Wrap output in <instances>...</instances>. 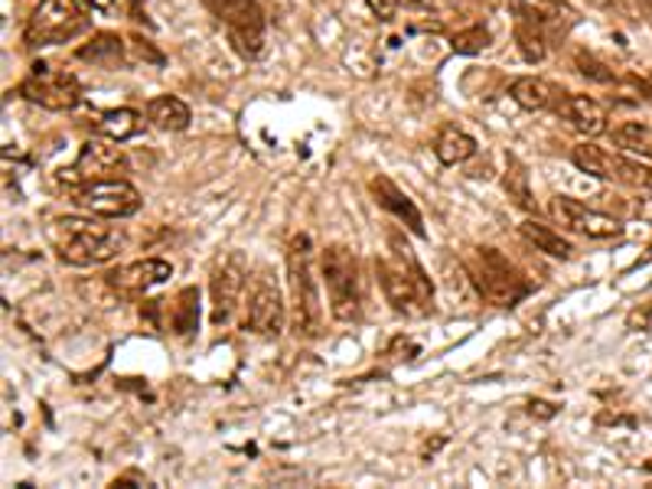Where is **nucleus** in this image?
<instances>
[{"instance_id":"nucleus-38","label":"nucleus","mask_w":652,"mask_h":489,"mask_svg":"<svg viewBox=\"0 0 652 489\" xmlns=\"http://www.w3.org/2000/svg\"><path fill=\"white\" fill-rule=\"evenodd\" d=\"M474 3H483V7H499L503 0H474Z\"/></svg>"},{"instance_id":"nucleus-1","label":"nucleus","mask_w":652,"mask_h":489,"mask_svg":"<svg viewBox=\"0 0 652 489\" xmlns=\"http://www.w3.org/2000/svg\"><path fill=\"white\" fill-rule=\"evenodd\" d=\"M389 258L375 261V274L382 284L385 301L392 304L395 313L402 316H424L434 306V288L431 278L424 274V268L417 264V258L412 254V248L402 242V236H389Z\"/></svg>"},{"instance_id":"nucleus-37","label":"nucleus","mask_w":652,"mask_h":489,"mask_svg":"<svg viewBox=\"0 0 652 489\" xmlns=\"http://www.w3.org/2000/svg\"><path fill=\"white\" fill-rule=\"evenodd\" d=\"M640 3V10H643V17L652 23V0H637Z\"/></svg>"},{"instance_id":"nucleus-27","label":"nucleus","mask_w":652,"mask_h":489,"mask_svg":"<svg viewBox=\"0 0 652 489\" xmlns=\"http://www.w3.org/2000/svg\"><path fill=\"white\" fill-rule=\"evenodd\" d=\"M170 326L179 336H189L199 326V291L196 288L179 291V298L170 306Z\"/></svg>"},{"instance_id":"nucleus-14","label":"nucleus","mask_w":652,"mask_h":489,"mask_svg":"<svg viewBox=\"0 0 652 489\" xmlns=\"http://www.w3.org/2000/svg\"><path fill=\"white\" fill-rule=\"evenodd\" d=\"M174 278V264L164 261V258H144V261H131V264H121L115 271L105 274L108 288L118 291L124 298H141L161 284H167Z\"/></svg>"},{"instance_id":"nucleus-12","label":"nucleus","mask_w":652,"mask_h":489,"mask_svg":"<svg viewBox=\"0 0 652 489\" xmlns=\"http://www.w3.org/2000/svg\"><path fill=\"white\" fill-rule=\"evenodd\" d=\"M551 216H555V222L561 226V229H568V232H578V236H584V239H617V236H623V226H620V219H613V216H603V212H597V209H588L584 202H578V199H571V196H555L551 199Z\"/></svg>"},{"instance_id":"nucleus-34","label":"nucleus","mask_w":652,"mask_h":489,"mask_svg":"<svg viewBox=\"0 0 652 489\" xmlns=\"http://www.w3.org/2000/svg\"><path fill=\"white\" fill-rule=\"evenodd\" d=\"M405 7H412V10H424V13H434V10H447L451 7V0H402Z\"/></svg>"},{"instance_id":"nucleus-15","label":"nucleus","mask_w":652,"mask_h":489,"mask_svg":"<svg viewBox=\"0 0 652 489\" xmlns=\"http://www.w3.org/2000/svg\"><path fill=\"white\" fill-rule=\"evenodd\" d=\"M369 193L375 196V202L385 209V212H392L399 222H405L408 229H412V236L417 239H424L427 236V229H424V219H421V212H417V206L408 199V193L405 189H399L395 180H389V177H372L369 180Z\"/></svg>"},{"instance_id":"nucleus-21","label":"nucleus","mask_w":652,"mask_h":489,"mask_svg":"<svg viewBox=\"0 0 652 489\" xmlns=\"http://www.w3.org/2000/svg\"><path fill=\"white\" fill-rule=\"evenodd\" d=\"M147 122L157 131H186L193 115H189V105L179 102L177 95H157L147 102Z\"/></svg>"},{"instance_id":"nucleus-6","label":"nucleus","mask_w":652,"mask_h":489,"mask_svg":"<svg viewBox=\"0 0 652 489\" xmlns=\"http://www.w3.org/2000/svg\"><path fill=\"white\" fill-rule=\"evenodd\" d=\"M92 0H40L23 27L27 46H56L89 27Z\"/></svg>"},{"instance_id":"nucleus-23","label":"nucleus","mask_w":652,"mask_h":489,"mask_svg":"<svg viewBox=\"0 0 652 489\" xmlns=\"http://www.w3.org/2000/svg\"><path fill=\"white\" fill-rule=\"evenodd\" d=\"M519 236L532 245L535 251H545V254H551V258L568 261V258L575 254V248H571L568 239H561V232H555L551 226H541V222H535V219H526V222L519 226Z\"/></svg>"},{"instance_id":"nucleus-33","label":"nucleus","mask_w":652,"mask_h":489,"mask_svg":"<svg viewBox=\"0 0 652 489\" xmlns=\"http://www.w3.org/2000/svg\"><path fill=\"white\" fill-rule=\"evenodd\" d=\"M131 46H134V53H137L141 60H151V62H157V65L164 62V56H161V53H157L147 40H141V37H134V40H131Z\"/></svg>"},{"instance_id":"nucleus-20","label":"nucleus","mask_w":652,"mask_h":489,"mask_svg":"<svg viewBox=\"0 0 652 489\" xmlns=\"http://www.w3.org/2000/svg\"><path fill=\"white\" fill-rule=\"evenodd\" d=\"M441 278H444V291L451 294V301H454V304L470 306L483 298V294H479V288H476L474 274H470V268H467L464 261H457V258H444V271H441Z\"/></svg>"},{"instance_id":"nucleus-16","label":"nucleus","mask_w":652,"mask_h":489,"mask_svg":"<svg viewBox=\"0 0 652 489\" xmlns=\"http://www.w3.org/2000/svg\"><path fill=\"white\" fill-rule=\"evenodd\" d=\"M555 112L571 124L578 134H584V137L607 134V108L600 102H593L591 95H571V92H565L561 102L555 105Z\"/></svg>"},{"instance_id":"nucleus-24","label":"nucleus","mask_w":652,"mask_h":489,"mask_svg":"<svg viewBox=\"0 0 652 489\" xmlns=\"http://www.w3.org/2000/svg\"><path fill=\"white\" fill-rule=\"evenodd\" d=\"M516 43H519V53L526 62L545 60V53H548L545 23L535 20V17H516Z\"/></svg>"},{"instance_id":"nucleus-18","label":"nucleus","mask_w":652,"mask_h":489,"mask_svg":"<svg viewBox=\"0 0 652 489\" xmlns=\"http://www.w3.org/2000/svg\"><path fill=\"white\" fill-rule=\"evenodd\" d=\"M434 154H437V160L444 167H460V164H467L476 154V141L464 127L447 124V127H441V134L434 141Z\"/></svg>"},{"instance_id":"nucleus-11","label":"nucleus","mask_w":652,"mask_h":489,"mask_svg":"<svg viewBox=\"0 0 652 489\" xmlns=\"http://www.w3.org/2000/svg\"><path fill=\"white\" fill-rule=\"evenodd\" d=\"M245 258L238 251H229L216 261L213 278H209V294H213V326H226L236 316L245 291Z\"/></svg>"},{"instance_id":"nucleus-8","label":"nucleus","mask_w":652,"mask_h":489,"mask_svg":"<svg viewBox=\"0 0 652 489\" xmlns=\"http://www.w3.org/2000/svg\"><path fill=\"white\" fill-rule=\"evenodd\" d=\"M20 95L46 112H72L82 102V85L75 75L60 72L46 62H37L33 72L20 82Z\"/></svg>"},{"instance_id":"nucleus-10","label":"nucleus","mask_w":652,"mask_h":489,"mask_svg":"<svg viewBox=\"0 0 652 489\" xmlns=\"http://www.w3.org/2000/svg\"><path fill=\"white\" fill-rule=\"evenodd\" d=\"M206 7L229 27V37L245 60H258L265 50V13L258 0H206Z\"/></svg>"},{"instance_id":"nucleus-36","label":"nucleus","mask_w":652,"mask_h":489,"mask_svg":"<svg viewBox=\"0 0 652 489\" xmlns=\"http://www.w3.org/2000/svg\"><path fill=\"white\" fill-rule=\"evenodd\" d=\"M127 483H137V487H147V480L141 474H127V477H118L115 487H127Z\"/></svg>"},{"instance_id":"nucleus-4","label":"nucleus","mask_w":652,"mask_h":489,"mask_svg":"<svg viewBox=\"0 0 652 489\" xmlns=\"http://www.w3.org/2000/svg\"><path fill=\"white\" fill-rule=\"evenodd\" d=\"M320 278L327 284L330 313L340 323H353L362 313V278H359V258L346 245H327L320 254Z\"/></svg>"},{"instance_id":"nucleus-29","label":"nucleus","mask_w":652,"mask_h":489,"mask_svg":"<svg viewBox=\"0 0 652 489\" xmlns=\"http://www.w3.org/2000/svg\"><path fill=\"white\" fill-rule=\"evenodd\" d=\"M489 43H493V37H489L486 27H467V30H457V33L451 37V50L460 53V56H476V53H483Z\"/></svg>"},{"instance_id":"nucleus-13","label":"nucleus","mask_w":652,"mask_h":489,"mask_svg":"<svg viewBox=\"0 0 652 489\" xmlns=\"http://www.w3.org/2000/svg\"><path fill=\"white\" fill-rule=\"evenodd\" d=\"M284 323H288V304L281 298V291L275 284H265L258 281L248 294V304H245V320L241 326L255 336H281L284 333Z\"/></svg>"},{"instance_id":"nucleus-19","label":"nucleus","mask_w":652,"mask_h":489,"mask_svg":"<svg viewBox=\"0 0 652 489\" xmlns=\"http://www.w3.org/2000/svg\"><path fill=\"white\" fill-rule=\"evenodd\" d=\"M571 164H575L581 174H588V177L610 180V184H613V174H617V154H610V150L597 147V144H591V141H584V144H575V147H571Z\"/></svg>"},{"instance_id":"nucleus-31","label":"nucleus","mask_w":652,"mask_h":489,"mask_svg":"<svg viewBox=\"0 0 652 489\" xmlns=\"http://www.w3.org/2000/svg\"><path fill=\"white\" fill-rule=\"evenodd\" d=\"M399 3L402 0H369V7H372V13L379 17V20H395V13H399Z\"/></svg>"},{"instance_id":"nucleus-32","label":"nucleus","mask_w":652,"mask_h":489,"mask_svg":"<svg viewBox=\"0 0 652 489\" xmlns=\"http://www.w3.org/2000/svg\"><path fill=\"white\" fill-rule=\"evenodd\" d=\"M529 415H532V418H538V422H551V418L558 415V405L535 398V402H529Z\"/></svg>"},{"instance_id":"nucleus-22","label":"nucleus","mask_w":652,"mask_h":489,"mask_svg":"<svg viewBox=\"0 0 652 489\" xmlns=\"http://www.w3.org/2000/svg\"><path fill=\"white\" fill-rule=\"evenodd\" d=\"M75 56L82 62H92V65H102V69H115L124 62V40L118 33H95L89 43H82L75 50Z\"/></svg>"},{"instance_id":"nucleus-7","label":"nucleus","mask_w":652,"mask_h":489,"mask_svg":"<svg viewBox=\"0 0 652 489\" xmlns=\"http://www.w3.org/2000/svg\"><path fill=\"white\" fill-rule=\"evenodd\" d=\"M131 170L127 154L118 147V141L108 137H92L79 147V157L72 167H62L60 180L65 186L95 184V180H115Z\"/></svg>"},{"instance_id":"nucleus-17","label":"nucleus","mask_w":652,"mask_h":489,"mask_svg":"<svg viewBox=\"0 0 652 489\" xmlns=\"http://www.w3.org/2000/svg\"><path fill=\"white\" fill-rule=\"evenodd\" d=\"M509 95H513V102H516L519 108H526V112H548V108H555V105L561 102L565 92H558V89H555L551 82H545V79L522 75V79L513 82Z\"/></svg>"},{"instance_id":"nucleus-26","label":"nucleus","mask_w":652,"mask_h":489,"mask_svg":"<svg viewBox=\"0 0 652 489\" xmlns=\"http://www.w3.org/2000/svg\"><path fill=\"white\" fill-rule=\"evenodd\" d=\"M141 112H134V108H112V112H105L102 118H99V134L102 137H108V141H127V137H134L137 131H141Z\"/></svg>"},{"instance_id":"nucleus-3","label":"nucleus","mask_w":652,"mask_h":489,"mask_svg":"<svg viewBox=\"0 0 652 489\" xmlns=\"http://www.w3.org/2000/svg\"><path fill=\"white\" fill-rule=\"evenodd\" d=\"M288 288H291V323L300 340L323 333V298L310 264V239L297 236L288 248Z\"/></svg>"},{"instance_id":"nucleus-2","label":"nucleus","mask_w":652,"mask_h":489,"mask_svg":"<svg viewBox=\"0 0 652 489\" xmlns=\"http://www.w3.org/2000/svg\"><path fill=\"white\" fill-rule=\"evenodd\" d=\"M95 219L65 216L50 226V242L56 248L60 261L75 264V268H92V264H105L118 254L121 236Z\"/></svg>"},{"instance_id":"nucleus-28","label":"nucleus","mask_w":652,"mask_h":489,"mask_svg":"<svg viewBox=\"0 0 652 489\" xmlns=\"http://www.w3.org/2000/svg\"><path fill=\"white\" fill-rule=\"evenodd\" d=\"M613 144L640 157H652V127L640 122H623L620 127H613Z\"/></svg>"},{"instance_id":"nucleus-9","label":"nucleus","mask_w":652,"mask_h":489,"mask_svg":"<svg viewBox=\"0 0 652 489\" xmlns=\"http://www.w3.org/2000/svg\"><path fill=\"white\" fill-rule=\"evenodd\" d=\"M72 202L99 219H127L141 209V193L127 184L124 177L115 180H95V184L72 186Z\"/></svg>"},{"instance_id":"nucleus-25","label":"nucleus","mask_w":652,"mask_h":489,"mask_svg":"<svg viewBox=\"0 0 652 489\" xmlns=\"http://www.w3.org/2000/svg\"><path fill=\"white\" fill-rule=\"evenodd\" d=\"M503 189H506V196H509L519 209L535 212L532 180H529V170H526V164H522L519 157H509L506 174H503Z\"/></svg>"},{"instance_id":"nucleus-39","label":"nucleus","mask_w":652,"mask_h":489,"mask_svg":"<svg viewBox=\"0 0 652 489\" xmlns=\"http://www.w3.org/2000/svg\"><path fill=\"white\" fill-rule=\"evenodd\" d=\"M591 3H607V0H591Z\"/></svg>"},{"instance_id":"nucleus-5","label":"nucleus","mask_w":652,"mask_h":489,"mask_svg":"<svg viewBox=\"0 0 652 489\" xmlns=\"http://www.w3.org/2000/svg\"><path fill=\"white\" fill-rule=\"evenodd\" d=\"M467 268H470V274H474L479 294H483L489 304L516 306L529 291H532V284L522 278V271H519L499 248H489V245L474 248Z\"/></svg>"},{"instance_id":"nucleus-35","label":"nucleus","mask_w":652,"mask_h":489,"mask_svg":"<svg viewBox=\"0 0 652 489\" xmlns=\"http://www.w3.org/2000/svg\"><path fill=\"white\" fill-rule=\"evenodd\" d=\"M92 10L102 13V17H118L124 10V0H92Z\"/></svg>"},{"instance_id":"nucleus-30","label":"nucleus","mask_w":652,"mask_h":489,"mask_svg":"<svg viewBox=\"0 0 652 489\" xmlns=\"http://www.w3.org/2000/svg\"><path fill=\"white\" fill-rule=\"evenodd\" d=\"M575 65H578V72H581L584 79H591V82H600V85H610V82H617L613 69H607L603 62L593 60L591 53H578V56H575Z\"/></svg>"}]
</instances>
